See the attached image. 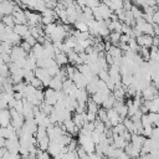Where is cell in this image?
Segmentation results:
<instances>
[{
    "instance_id": "obj_1",
    "label": "cell",
    "mask_w": 159,
    "mask_h": 159,
    "mask_svg": "<svg viewBox=\"0 0 159 159\" xmlns=\"http://www.w3.org/2000/svg\"><path fill=\"white\" fill-rule=\"evenodd\" d=\"M158 94H159L158 88L154 84H152V83L149 86H147L144 89H142V99L143 101H152Z\"/></svg>"
},
{
    "instance_id": "obj_2",
    "label": "cell",
    "mask_w": 159,
    "mask_h": 159,
    "mask_svg": "<svg viewBox=\"0 0 159 159\" xmlns=\"http://www.w3.org/2000/svg\"><path fill=\"white\" fill-rule=\"evenodd\" d=\"M43 102L50 106H55L57 103V91H55L50 87L46 88L43 91Z\"/></svg>"
},
{
    "instance_id": "obj_3",
    "label": "cell",
    "mask_w": 159,
    "mask_h": 159,
    "mask_svg": "<svg viewBox=\"0 0 159 159\" xmlns=\"http://www.w3.org/2000/svg\"><path fill=\"white\" fill-rule=\"evenodd\" d=\"M11 62H16L17 60H21V58H26L27 57V53L20 47V46H12L11 48Z\"/></svg>"
},
{
    "instance_id": "obj_4",
    "label": "cell",
    "mask_w": 159,
    "mask_h": 159,
    "mask_svg": "<svg viewBox=\"0 0 159 159\" xmlns=\"http://www.w3.org/2000/svg\"><path fill=\"white\" fill-rule=\"evenodd\" d=\"M137 43L139 45V47H147V48H150L152 47V42H153V36L150 35H139L137 39Z\"/></svg>"
},
{
    "instance_id": "obj_5",
    "label": "cell",
    "mask_w": 159,
    "mask_h": 159,
    "mask_svg": "<svg viewBox=\"0 0 159 159\" xmlns=\"http://www.w3.org/2000/svg\"><path fill=\"white\" fill-rule=\"evenodd\" d=\"M14 32L17 34V35L24 40L26 36L30 35V29H29L27 25H25V24H20V25H15V26H14Z\"/></svg>"
},
{
    "instance_id": "obj_6",
    "label": "cell",
    "mask_w": 159,
    "mask_h": 159,
    "mask_svg": "<svg viewBox=\"0 0 159 159\" xmlns=\"http://www.w3.org/2000/svg\"><path fill=\"white\" fill-rule=\"evenodd\" d=\"M10 123H11V117H10V111H9V108L1 109V112H0V127L5 128V127H7Z\"/></svg>"
},
{
    "instance_id": "obj_7",
    "label": "cell",
    "mask_w": 159,
    "mask_h": 159,
    "mask_svg": "<svg viewBox=\"0 0 159 159\" xmlns=\"http://www.w3.org/2000/svg\"><path fill=\"white\" fill-rule=\"evenodd\" d=\"M124 153L127 154V155H129V158H138L139 155H140V149H138V148H135L130 142L125 145V148H124Z\"/></svg>"
},
{
    "instance_id": "obj_8",
    "label": "cell",
    "mask_w": 159,
    "mask_h": 159,
    "mask_svg": "<svg viewBox=\"0 0 159 159\" xmlns=\"http://www.w3.org/2000/svg\"><path fill=\"white\" fill-rule=\"evenodd\" d=\"M144 140H145V137H143V135H140V134H132V138H130V143H132V144H133L135 148H138V149H142Z\"/></svg>"
},
{
    "instance_id": "obj_9",
    "label": "cell",
    "mask_w": 159,
    "mask_h": 159,
    "mask_svg": "<svg viewBox=\"0 0 159 159\" xmlns=\"http://www.w3.org/2000/svg\"><path fill=\"white\" fill-rule=\"evenodd\" d=\"M117 149H124L125 145L128 144V142H125L122 135H117V134H113V143H112Z\"/></svg>"
},
{
    "instance_id": "obj_10",
    "label": "cell",
    "mask_w": 159,
    "mask_h": 159,
    "mask_svg": "<svg viewBox=\"0 0 159 159\" xmlns=\"http://www.w3.org/2000/svg\"><path fill=\"white\" fill-rule=\"evenodd\" d=\"M55 62L60 66V67H62V66H66V65H68V58H67V55L66 53H63V52H60V53H57V55H55Z\"/></svg>"
},
{
    "instance_id": "obj_11",
    "label": "cell",
    "mask_w": 159,
    "mask_h": 159,
    "mask_svg": "<svg viewBox=\"0 0 159 159\" xmlns=\"http://www.w3.org/2000/svg\"><path fill=\"white\" fill-rule=\"evenodd\" d=\"M72 122L75 123V125H76V127L81 128V127L84 124V122H86V112H84V113H82V114L76 113V114L72 117Z\"/></svg>"
},
{
    "instance_id": "obj_12",
    "label": "cell",
    "mask_w": 159,
    "mask_h": 159,
    "mask_svg": "<svg viewBox=\"0 0 159 159\" xmlns=\"http://www.w3.org/2000/svg\"><path fill=\"white\" fill-rule=\"evenodd\" d=\"M48 87L55 89V91H61L62 89V81H61V78L58 76H53L51 78V82H50Z\"/></svg>"
},
{
    "instance_id": "obj_13",
    "label": "cell",
    "mask_w": 159,
    "mask_h": 159,
    "mask_svg": "<svg viewBox=\"0 0 159 159\" xmlns=\"http://www.w3.org/2000/svg\"><path fill=\"white\" fill-rule=\"evenodd\" d=\"M116 98H114V96L111 93L104 101H103V103H102V108H104V109H109V108H113V106H114V103H116Z\"/></svg>"
},
{
    "instance_id": "obj_14",
    "label": "cell",
    "mask_w": 159,
    "mask_h": 159,
    "mask_svg": "<svg viewBox=\"0 0 159 159\" xmlns=\"http://www.w3.org/2000/svg\"><path fill=\"white\" fill-rule=\"evenodd\" d=\"M31 53H32L36 58H39V57H41V56H43V46H42L41 43L36 42V45H34V46H32Z\"/></svg>"
},
{
    "instance_id": "obj_15",
    "label": "cell",
    "mask_w": 159,
    "mask_h": 159,
    "mask_svg": "<svg viewBox=\"0 0 159 159\" xmlns=\"http://www.w3.org/2000/svg\"><path fill=\"white\" fill-rule=\"evenodd\" d=\"M86 108H87L86 112H91V113L97 114V112H98V109H99V106L96 104L91 98H88V101L86 102Z\"/></svg>"
},
{
    "instance_id": "obj_16",
    "label": "cell",
    "mask_w": 159,
    "mask_h": 159,
    "mask_svg": "<svg viewBox=\"0 0 159 159\" xmlns=\"http://www.w3.org/2000/svg\"><path fill=\"white\" fill-rule=\"evenodd\" d=\"M48 145H50V139H48V137H45V138L37 140V148H39L40 150H42V152H47Z\"/></svg>"
},
{
    "instance_id": "obj_17",
    "label": "cell",
    "mask_w": 159,
    "mask_h": 159,
    "mask_svg": "<svg viewBox=\"0 0 159 159\" xmlns=\"http://www.w3.org/2000/svg\"><path fill=\"white\" fill-rule=\"evenodd\" d=\"M1 22L4 24L5 27H12V29H14V26H15L12 15H4V16L1 17Z\"/></svg>"
},
{
    "instance_id": "obj_18",
    "label": "cell",
    "mask_w": 159,
    "mask_h": 159,
    "mask_svg": "<svg viewBox=\"0 0 159 159\" xmlns=\"http://www.w3.org/2000/svg\"><path fill=\"white\" fill-rule=\"evenodd\" d=\"M45 137H47L46 128L39 125V127H37V130H36V133H35V138H36V140H40V139H42V138H45Z\"/></svg>"
},
{
    "instance_id": "obj_19",
    "label": "cell",
    "mask_w": 159,
    "mask_h": 159,
    "mask_svg": "<svg viewBox=\"0 0 159 159\" xmlns=\"http://www.w3.org/2000/svg\"><path fill=\"white\" fill-rule=\"evenodd\" d=\"M125 130H127V129H125V127H124L123 123H118L117 125L112 127V132H113V134H117V135H122Z\"/></svg>"
},
{
    "instance_id": "obj_20",
    "label": "cell",
    "mask_w": 159,
    "mask_h": 159,
    "mask_svg": "<svg viewBox=\"0 0 159 159\" xmlns=\"http://www.w3.org/2000/svg\"><path fill=\"white\" fill-rule=\"evenodd\" d=\"M91 99L96 103V104H98V106H102V103H103V101L106 99V97H103L99 92H96L94 94H92L91 96Z\"/></svg>"
},
{
    "instance_id": "obj_21",
    "label": "cell",
    "mask_w": 159,
    "mask_h": 159,
    "mask_svg": "<svg viewBox=\"0 0 159 159\" xmlns=\"http://www.w3.org/2000/svg\"><path fill=\"white\" fill-rule=\"evenodd\" d=\"M40 111L43 113V114H46V116H50V113L52 112V109H53V106H50V104H47V103H45V102H42L41 104H40Z\"/></svg>"
},
{
    "instance_id": "obj_22",
    "label": "cell",
    "mask_w": 159,
    "mask_h": 159,
    "mask_svg": "<svg viewBox=\"0 0 159 159\" xmlns=\"http://www.w3.org/2000/svg\"><path fill=\"white\" fill-rule=\"evenodd\" d=\"M148 117H149V119H150L153 127H159V113L149 112V113H148Z\"/></svg>"
},
{
    "instance_id": "obj_23",
    "label": "cell",
    "mask_w": 159,
    "mask_h": 159,
    "mask_svg": "<svg viewBox=\"0 0 159 159\" xmlns=\"http://www.w3.org/2000/svg\"><path fill=\"white\" fill-rule=\"evenodd\" d=\"M97 119H99L101 122H107L108 120V117H107V109L104 108H99L98 112H97Z\"/></svg>"
},
{
    "instance_id": "obj_24",
    "label": "cell",
    "mask_w": 159,
    "mask_h": 159,
    "mask_svg": "<svg viewBox=\"0 0 159 159\" xmlns=\"http://www.w3.org/2000/svg\"><path fill=\"white\" fill-rule=\"evenodd\" d=\"M26 86H27V83L25 81H22L20 83H16V84H14V92H19V93L24 94V92L26 89Z\"/></svg>"
},
{
    "instance_id": "obj_25",
    "label": "cell",
    "mask_w": 159,
    "mask_h": 159,
    "mask_svg": "<svg viewBox=\"0 0 159 159\" xmlns=\"http://www.w3.org/2000/svg\"><path fill=\"white\" fill-rule=\"evenodd\" d=\"M35 78V73L32 70H24V80L26 83H30L31 80Z\"/></svg>"
},
{
    "instance_id": "obj_26",
    "label": "cell",
    "mask_w": 159,
    "mask_h": 159,
    "mask_svg": "<svg viewBox=\"0 0 159 159\" xmlns=\"http://www.w3.org/2000/svg\"><path fill=\"white\" fill-rule=\"evenodd\" d=\"M128 47H129V50L130 51H133V52H138V50H139V45L137 43V40L135 39H129V41H128Z\"/></svg>"
},
{
    "instance_id": "obj_27",
    "label": "cell",
    "mask_w": 159,
    "mask_h": 159,
    "mask_svg": "<svg viewBox=\"0 0 159 159\" xmlns=\"http://www.w3.org/2000/svg\"><path fill=\"white\" fill-rule=\"evenodd\" d=\"M0 76L2 77V78H7V77H10V71H9V66L7 65H1L0 66Z\"/></svg>"
},
{
    "instance_id": "obj_28",
    "label": "cell",
    "mask_w": 159,
    "mask_h": 159,
    "mask_svg": "<svg viewBox=\"0 0 159 159\" xmlns=\"http://www.w3.org/2000/svg\"><path fill=\"white\" fill-rule=\"evenodd\" d=\"M97 77L101 80V81H103V82H107L108 80H109V75H108V70H99V72H98V75H97Z\"/></svg>"
},
{
    "instance_id": "obj_29",
    "label": "cell",
    "mask_w": 159,
    "mask_h": 159,
    "mask_svg": "<svg viewBox=\"0 0 159 159\" xmlns=\"http://www.w3.org/2000/svg\"><path fill=\"white\" fill-rule=\"evenodd\" d=\"M73 25H75L76 30L81 31V32H86V31H88V25L84 24V22H78V21H76Z\"/></svg>"
},
{
    "instance_id": "obj_30",
    "label": "cell",
    "mask_w": 159,
    "mask_h": 159,
    "mask_svg": "<svg viewBox=\"0 0 159 159\" xmlns=\"http://www.w3.org/2000/svg\"><path fill=\"white\" fill-rule=\"evenodd\" d=\"M30 84H31L34 88H36V89H42V88H43V84H42V82H41L39 78H36V77L31 80Z\"/></svg>"
},
{
    "instance_id": "obj_31",
    "label": "cell",
    "mask_w": 159,
    "mask_h": 159,
    "mask_svg": "<svg viewBox=\"0 0 159 159\" xmlns=\"http://www.w3.org/2000/svg\"><path fill=\"white\" fill-rule=\"evenodd\" d=\"M140 123H142L143 128H147V127H153V125H152V122H150V119H149V117H148V114H143V116H142Z\"/></svg>"
},
{
    "instance_id": "obj_32",
    "label": "cell",
    "mask_w": 159,
    "mask_h": 159,
    "mask_svg": "<svg viewBox=\"0 0 159 159\" xmlns=\"http://www.w3.org/2000/svg\"><path fill=\"white\" fill-rule=\"evenodd\" d=\"M20 47H21V48H22V50H24V51H25L27 55H29V53L31 52V50H32V46H31L30 43H27L26 41H24V40L21 41V43H20Z\"/></svg>"
},
{
    "instance_id": "obj_33",
    "label": "cell",
    "mask_w": 159,
    "mask_h": 159,
    "mask_svg": "<svg viewBox=\"0 0 159 159\" xmlns=\"http://www.w3.org/2000/svg\"><path fill=\"white\" fill-rule=\"evenodd\" d=\"M14 109L17 112V113H20V114H22V111H24V102H22V99L21 101H16V103H15V107H14Z\"/></svg>"
},
{
    "instance_id": "obj_34",
    "label": "cell",
    "mask_w": 159,
    "mask_h": 159,
    "mask_svg": "<svg viewBox=\"0 0 159 159\" xmlns=\"http://www.w3.org/2000/svg\"><path fill=\"white\" fill-rule=\"evenodd\" d=\"M67 148H68V152H75V150L78 148V142L72 138V140L70 142V144L67 145Z\"/></svg>"
},
{
    "instance_id": "obj_35",
    "label": "cell",
    "mask_w": 159,
    "mask_h": 159,
    "mask_svg": "<svg viewBox=\"0 0 159 159\" xmlns=\"http://www.w3.org/2000/svg\"><path fill=\"white\" fill-rule=\"evenodd\" d=\"M114 9L118 10V9H123V0H111Z\"/></svg>"
},
{
    "instance_id": "obj_36",
    "label": "cell",
    "mask_w": 159,
    "mask_h": 159,
    "mask_svg": "<svg viewBox=\"0 0 159 159\" xmlns=\"http://www.w3.org/2000/svg\"><path fill=\"white\" fill-rule=\"evenodd\" d=\"M24 41H26L27 43H30L31 46H34V45H36V42H37V40L35 39V37H32L31 35H29V36H26L25 39H24Z\"/></svg>"
},
{
    "instance_id": "obj_37",
    "label": "cell",
    "mask_w": 159,
    "mask_h": 159,
    "mask_svg": "<svg viewBox=\"0 0 159 159\" xmlns=\"http://www.w3.org/2000/svg\"><path fill=\"white\" fill-rule=\"evenodd\" d=\"M130 31H132V27H130V26H128V25H125V24L122 25V34H124V35H129Z\"/></svg>"
},
{
    "instance_id": "obj_38",
    "label": "cell",
    "mask_w": 159,
    "mask_h": 159,
    "mask_svg": "<svg viewBox=\"0 0 159 159\" xmlns=\"http://www.w3.org/2000/svg\"><path fill=\"white\" fill-rule=\"evenodd\" d=\"M122 138H123L125 142H128V143H129V142H130V138H132V133H130V132H128V130H125V132L122 134Z\"/></svg>"
},
{
    "instance_id": "obj_39",
    "label": "cell",
    "mask_w": 159,
    "mask_h": 159,
    "mask_svg": "<svg viewBox=\"0 0 159 159\" xmlns=\"http://www.w3.org/2000/svg\"><path fill=\"white\" fill-rule=\"evenodd\" d=\"M129 35H124V34H122L120 35V39H119V42H122V43H128V41H129Z\"/></svg>"
},
{
    "instance_id": "obj_40",
    "label": "cell",
    "mask_w": 159,
    "mask_h": 159,
    "mask_svg": "<svg viewBox=\"0 0 159 159\" xmlns=\"http://www.w3.org/2000/svg\"><path fill=\"white\" fill-rule=\"evenodd\" d=\"M153 29H154V36H158L159 37V25L153 24Z\"/></svg>"
},
{
    "instance_id": "obj_41",
    "label": "cell",
    "mask_w": 159,
    "mask_h": 159,
    "mask_svg": "<svg viewBox=\"0 0 159 159\" xmlns=\"http://www.w3.org/2000/svg\"><path fill=\"white\" fill-rule=\"evenodd\" d=\"M118 158H119V159H130V158H129V155H127V154L124 153V150L119 154V157H118Z\"/></svg>"
},
{
    "instance_id": "obj_42",
    "label": "cell",
    "mask_w": 159,
    "mask_h": 159,
    "mask_svg": "<svg viewBox=\"0 0 159 159\" xmlns=\"http://www.w3.org/2000/svg\"><path fill=\"white\" fill-rule=\"evenodd\" d=\"M130 159H140V158H139V157H138V158H130Z\"/></svg>"
},
{
    "instance_id": "obj_43",
    "label": "cell",
    "mask_w": 159,
    "mask_h": 159,
    "mask_svg": "<svg viewBox=\"0 0 159 159\" xmlns=\"http://www.w3.org/2000/svg\"><path fill=\"white\" fill-rule=\"evenodd\" d=\"M116 159H119V158H116Z\"/></svg>"
},
{
    "instance_id": "obj_44",
    "label": "cell",
    "mask_w": 159,
    "mask_h": 159,
    "mask_svg": "<svg viewBox=\"0 0 159 159\" xmlns=\"http://www.w3.org/2000/svg\"><path fill=\"white\" fill-rule=\"evenodd\" d=\"M36 159H37V158H36Z\"/></svg>"
}]
</instances>
